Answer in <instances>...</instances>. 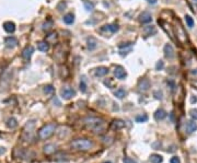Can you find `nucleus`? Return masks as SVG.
<instances>
[{"instance_id": "f257e3e1", "label": "nucleus", "mask_w": 197, "mask_h": 163, "mask_svg": "<svg viewBox=\"0 0 197 163\" xmlns=\"http://www.w3.org/2000/svg\"><path fill=\"white\" fill-rule=\"evenodd\" d=\"M70 146H71V148L74 149V150L88 151L93 147V142L90 139L79 138V139H74V141L70 144Z\"/></svg>"}, {"instance_id": "f03ea898", "label": "nucleus", "mask_w": 197, "mask_h": 163, "mask_svg": "<svg viewBox=\"0 0 197 163\" xmlns=\"http://www.w3.org/2000/svg\"><path fill=\"white\" fill-rule=\"evenodd\" d=\"M56 129V125L54 123H50V124H47V125L43 126L40 130H38V138L42 139V140H45V139L49 138Z\"/></svg>"}, {"instance_id": "7ed1b4c3", "label": "nucleus", "mask_w": 197, "mask_h": 163, "mask_svg": "<svg viewBox=\"0 0 197 163\" xmlns=\"http://www.w3.org/2000/svg\"><path fill=\"white\" fill-rule=\"evenodd\" d=\"M103 119L98 118V117H94V116H90L84 118V124H86L89 128H91L93 130H98V128L100 126L103 125Z\"/></svg>"}, {"instance_id": "20e7f679", "label": "nucleus", "mask_w": 197, "mask_h": 163, "mask_svg": "<svg viewBox=\"0 0 197 163\" xmlns=\"http://www.w3.org/2000/svg\"><path fill=\"white\" fill-rule=\"evenodd\" d=\"M60 95H62V99H65V100H70L71 98H74L76 95V91L72 88H70V87H65V88L62 89Z\"/></svg>"}, {"instance_id": "39448f33", "label": "nucleus", "mask_w": 197, "mask_h": 163, "mask_svg": "<svg viewBox=\"0 0 197 163\" xmlns=\"http://www.w3.org/2000/svg\"><path fill=\"white\" fill-rule=\"evenodd\" d=\"M114 75L116 77L117 79L123 80V79H125V77L127 75V73H126V71H125V69H124L123 67L117 66L116 68H115V70H114Z\"/></svg>"}, {"instance_id": "423d86ee", "label": "nucleus", "mask_w": 197, "mask_h": 163, "mask_svg": "<svg viewBox=\"0 0 197 163\" xmlns=\"http://www.w3.org/2000/svg\"><path fill=\"white\" fill-rule=\"evenodd\" d=\"M196 120H188L186 122V125H185V130L187 134H192L197 129V124L195 123Z\"/></svg>"}, {"instance_id": "0eeeda50", "label": "nucleus", "mask_w": 197, "mask_h": 163, "mask_svg": "<svg viewBox=\"0 0 197 163\" xmlns=\"http://www.w3.org/2000/svg\"><path fill=\"white\" fill-rule=\"evenodd\" d=\"M152 20V17H151V13H149L148 11H145L142 12L140 15H139V21L143 23V24H147V23H150Z\"/></svg>"}, {"instance_id": "6e6552de", "label": "nucleus", "mask_w": 197, "mask_h": 163, "mask_svg": "<svg viewBox=\"0 0 197 163\" xmlns=\"http://www.w3.org/2000/svg\"><path fill=\"white\" fill-rule=\"evenodd\" d=\"M5 44L8 48H14L17 45H18V39L13 36H9L5 39Z\"/></svg>"}, {"instance_id": "1a4fd4ad", "label": "nucleus", "mask_w": 197, "mask_h": 163, "mask_svg": "<svg viewBox=\"0 0 197 163\" xmlns=\"http://www.w3.org/2000/svg\"><path fill=\"white\" fill-rule=\"evenodd\" d=\"M33 53H34V48H33V46H26L24 49H23V51H22V57L23 58H25V59H30L32 57V55H33Z\"/></svg>"}, {"instance_id": "9d476101", "label": "nucleus", "mask_w": 197, "mask_h": 163, "mask_svg": "<svg viewBox=\"0 0 197 163\" xmlns=\"http://www.w3.org/2000/svg\"><path fill=\"white\" fill-rule=\"evenodd\" d=\"M138 88H139V90L142 91V92H146L148 89L150 88V81H149L148 79H142V80L139 81Z\"/></svg>"}, {"instance_id": "9b49d317", "label": "nucleus", "mask_w": 197, "mask_h": 163, "mask_svg": "<svg viewBox=\"0 0 197 163\" xmlns=\"http://www.w3.org/2000/svg\"><path fill=\"white\" fill-rule=\"evenodd\" d=\"M164 56L169 59H172L174 57V49L170 44H166L164 46Z\"/></svg>"}, {"instance_id": "f8f14e48", "label": "nucleus", "mask_w": 197, "mask_h": 163, "mask_svg": "<svg viewBox=\"0 0 197 163\" xmlns=\"http://www.w3.org/2000/svg\"><path fill=\"white\" fill-rule=\"evenodd\" d=\"M3 29H5V31L7 33H13L15 31V24L13 22H11V21H8V22H5Z\"/></svg>"}, {"instance_id": "ddd939ff", "label": "nucleus", "mask_w": 197, "mask_h": 163, "mask_svg": "<svg viewBox=\"0 0 197 163\" xmlns=\"http://www.w3.org/2000/svg\"><path fill=\"white\" fill-rule=\"evenodd\" d=\"M166 117V112L164 110H162V108L158 110L154 113V118L157 119V120H162V119H164Z\"/></svg>"}, {"instance_id": "4468645a", "label": "nucleus", "mask_w": 197, "mask_h": 163, "mask_svg": "<svg viewBox=\"0 0 197 163\" xmlns=\"http://www.w3.org/2000/svg\"><path fill=\"white\" fill-rule=\"evenodd\" d=\"M86 43H88V48L90 50L94 49V48L98 46V41H96L94 37H92V36L86 39Z\"/></svg>"}, {"instance_id": "2eb2a0df", "label": "nucleus", "mask_w": 197, "mask_h": 163, "mask_svg": "<svg viewBox=\"0 0 197 163\" xmlns=\"http://www.w3.org/2000/svg\"><path fill=\"white\" fill-rule=\"evenodd\" d=\"M143 33L146 34V35H154L155 33H157V30H155V27L154 26H152V25H148V26H145L143 27Z\"/></svg>"}, {"instance_id": "dca6fc26", "label": "nucleus", "mask_w": 197, "mask_h": 163, "mask_svg": "<svg viewBox=\"0 0 197 163\" xmlns=\"http://www.w3.org/2000/svg\"><path fill=\"white\" fill-rule=\"evenodd\" d=\"M56 150V146L53 144H46L45 147H44V153L45 154H52V153H54Z\"/></svg>"}, {"instance_id": "f3484780", "label": "nucleus", "mask_w": 197, "mask_h": 163, "mask_svg": "<svg viewBox=\"0 0 197 163\" xmlns=\"http://www.w3.org/2000/svg\"><path fill=\"white\" fill-rule=\"evenodd\" d=\"M102 31H107V32H111V33H115V32L118 31V26L115 24L104 25V26L102 27Z\"/></svg>"}, {"instance_id": "a211bd4d", "label": "nucleus", "mask_w": 197, "mask_h": 163, "mask_svg": "<svg viewBox=\"0 0 197 163\" xmlns=\"http://www.w3.org/2000/svg\"><path fill=\"white\" fill-rule=\"evenodd\" d=\"M124 126H125V123L121 119H116L112 123V128L113 129H122Z\"/></svg>"}, {"instance_id": "6ab92c4d", "label": "nucleus", "mask_w": 197, "mask_h": 163, "mask_svg": "<svg viewBox=\"0 0 197 163\" xmlns=\"http://www.w3.org/2000/svg\"><path fill=\"white\" fill-rule=\"evenodd\" d=\"M37 49L40 51H47L49 49V45L47 42H38L37 43Z\"/></svg>"}, {"instance_id": "aec40b11", "label": "nucleus", "mask_w": 197, "mask_h": 163, "mask_svg": "<svg viewBox=\"0 0 197 163\" xmlns=\"http://www.w3.org/2000/svg\"><path fill=\"white\" fill-rule=\"evenodd\" d=\"M107 73H109V69L106 67H98V69L95 70V75L98 77H103Z\"/></svg>"}, {"instance_id": "412c9836", "label": "nucleus", "mask_w": 197, "mask_h": 163, "mask_svg": "<svg viewBox=\"0 0 197 163\" xmlns=\"http://www.w3.org/2000/svg\"><path fill=\"white\" fill-rule=\"evenodd\" d=\"M7 126L11 129H14L17 126H18V120L14 118V117H10V118L7 120Z\"/></svg>"}, {"instance_id": "4be33fe9", "label": "nucleus", "mask_w": 197, "mask_h": 163, "mask_svg": "<svg viewBox=\"0 0 197 163\" xmlns=\"http://www.w3.org/2000/svg\"><path fill=\"white\" fill-rule=\"evenodd\" d=\"M64 22L66 24H72L74 22V15L72 13H68L64 17Z\"/></svg>"}, {"instance_id": "5701e85b", "label": "nucleus", "mask_w": 197, "mask_h": 163, "mask_svg": "<svg viewBox=\"0 0 197 163\" xmlns=\"http://www.w3.org/2000/svg\"><path fill=\"white\" fill-rule=\"evenodd\" d=\"M150 161H151V163H162L163 158L161 157L160 154H152L150 157Z\"/></svg>"}, {"instance_id": "b1692460", "label": "nucleus", "mask_w": 197, "mask_h": 163, "mask_svg": "<svg viewBox=\"0 0 197 163\" xmlns=\"http://www.w3.org/2000/svg\"><path fill=\"white\" fill-rule=\"evenodd\" d=\"M126 94H127V92H126L125 89H123V88L117 89L116 91H115V96L118 98V99H123L124 96H126Z\"/></svg>"}, {"instance_id": "393cba45", "label": "nucleus", "mask_w": 197, "mask_h": 163, "mask_svg": "<svg viewBox=\"0 0 197 163\" xmlns=\"http://www.w3.org/2000/svg\"><path fill=\"white\" fill-rule=\"evenodd\" d=\"M185 22L188 27H193L194 26V20L192 18L191 15H185Z\"/></svg>"}, {"instance_id": "a878e982", "label": "nucleus", "mask_w": 197, "mask_h": 163, "mask_svg": "<svg viewBox=\"0 0 197 163\" xmlns=\"http://www.w3.org/2000/svg\"><path fill=\"white\" fill-rule=\"evenodd\" d=\"M147 120H148L147 115H138V116H136V122L137 123H145Z\"/></svg>"}, {"instance_id": "bb28decb", "label": "nucleus", "mask_w": 197, "mask_h": 163, "mask_svg": "<svg viewBox=\"0 0 197 163\" xmlns=\"http://www.w3.org/2000/svg\"><path fill=\"white\" fill-rule=\"evenodd\" d=\"M52 26H53V22L50 20H48V21H46L43 24V30L44 31H49L52 29Z\"/></svg>"}, {"instance_id": "cd10ccee", "label": "nucleus", "mask_w": 197, "mask_h": 163, "mask_svg": "<svg viewBox=\"0 0 197 163\" xmlns=\"http://www.w3.org/2000/svg\"><path fill=\"white\" fill-rule=\"evenodd\" d=\"M54 91V88H53V86H45V88H44V92L46 94H49V93H52Z\"/></svg>"}, {"instance_id": "c85d7f7f", "label": "nucleus", "mask_w": 197, "mask_h": 163, "mask_svg": "<svg viewBox=\"0 0 197 163\" xmlns=\"http://www.w3.org/2000/svg\"><path fill=\"white\" fill-rule=\"evenodd\" d=\"M190 115H191V117L194 119V120H197V110H195V108L191 110V111H190Z\"/></svg>"}, {"instance_id": "c756f323", "label": "nucleus", "mask_w": 197, "mask_h": 163, "mask_svg": "<svg viewBox=\"0 0 197 163\" xmlns=\"http://www.w3.org/2000/svg\"><path fill=\"white\" fill-rule=\"evenodd\" d=\"M123 162L124 163H137V161L136 160H134V159H131V158H124L123 159Z\"/></svg>"}, {"instance_id": "7c9ffc66", "label": "nucleus", "mask_w": 197, "mask_h": 163, "mask_svg": "<svg viewBox=\"0 0 197 163\" xmlns=\"http://www.w3.org/2000/svg\"><path fill=\"white\" fill-rule=\"evenodd\" d=\"M84 7H86V9L88 11H91V10H93V8H94L93 3H90V2H86V3H84Z\"/></svg>"}, {"instance_id": "2f4dec72", "label": "nucleus", "mask_w": 197, "mask_h": 163, "mask_svg": "<svg viewBox=\"0 0 197 163\" xmlns=\"http://www.w3.org/2000/svg\"><path fill=\"white\" fill-rule=\"evenodd\" d=\"M80 90L82 91V92H86V82L83 81V80L80 82Z\"/></svg>"}, {"instance_id": "473e14b6", "label": "nucleus", "mask_w": 197, "mask_h": 163, "mask_svg": "<svg viewBox=\"0 0 197 163\" xmlns=\"http://www.w3.org/2000/svg\"><path fill=\"white\" fill-rule=\"evenodd\" d=\"M170 163H181L180 159L178 157H172L171 160H170Z\"/></svg>"}, {"instance_id": "72a5a7b5", "label": "nucleus", "mask_w": 197, "mask_h": 163, "mask_svg": "<svg viewBox=\"0 0 197 163\" xmlns=\"http://www.w3.org/2000/svg\"><path fill=\"white\" fill-rule=\"evenodd\" d=\"M163 68V61H159V63H157V70H161Z\"/></svg>"}, {"instance_id": "f704fd0d", "label": "nucleus", "mask_w": 197, "mask_h": 163, "mask_svg": "<svg viewBox=\"0 0 197 163\" xmlns=\"http://www.w3.org/2000/svg\"><path fill=\"white\" fill-rule=\"evenodd\" d=\"M154 95H157V96H155L157 99H160V100L162 99V92H155Z\"/></svg>"}, {"instance_id": "c9c22d12", "label": "nucleus", "mask_w": 197, "mask_h": 163, "mask_svg": "<svg viewBox=\"0 0 197 163\" xmlns=\"http://www.w3.org/2000/svg\"><path fill=\"white\" fill-rule=\"evenodd\" d=\"M148 1H149L150 3H155V2H157V0H148Z\"/></svg>"}, {"instance_id": "e433bc0d", "label": "nucleus", "mask_w": 197, "mask_h": 163, "mask_svg": "<svg viewBox=\"0 0 197 163\" xmlns=\"http://www.w3.org/2000/svg\"><path fill=\"white\" fill-rule=\"evenodd\" d=\"M192 73H193V75H197V69H196V71H195V70H193V71H192Z\"/></svg>"}, {"instance_id": "4c0bfd02", "label": "nucleus", "mask_w": 197, "mask_h": 163, "mask_svg": "<svg viewBox=\"0 0 197 163\" xmlns=\"http://www.w3.org/2000/svg\"><path fill=\"white\" fill-rule=\"evenodd\" d=\"M104 163H112V162H110V161H107V162H104Z\"/></svg>"}, {"instance_id": "58836bf2", "label": "nucleus", "mask_w": 197, "mask_h": 163, "mask_svg": "<svg viewBox=\"0 0 197 163\" xmlns=\"http://www.w3.org/2000/svg\"><path fill=\"white\" fill-rule=\"evenodd\" d=\"M195 1H197V0H195Z\"/></svg>"}]
</instances>
